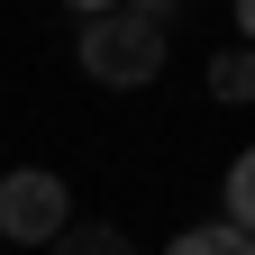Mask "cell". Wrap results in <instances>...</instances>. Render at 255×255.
<instances>
[{
	"mask_svg": "<svg viewBox=\"0 0 255 255\" xmlns=\"http://www.w3.org/2000/svg\"><path fill=\"white\" fill-rule=\"evenodd\" d=\"M164 55H173V27H164V18H146L137 0L91 9V18H82V37H73V64H82L101 91H146L155 73H164Z\"/></svg>",
	"mask_w": 255,
	"mask_h": 255,
	"instance_id": "obj_1",
	"label": "cell"
},
{
	"mask_svg": "<svg viewBox=\"0 0 255 255\" xmlns=\"http://www.w3.org/2000/svg\"><path fill=\"white\" fill-rule=\"evenodd\" d=\"M64 228H73V191H64V173L46 164H0V237L9 246H55Z\"/></svg>",
	"mask_w": 255,
	"mask_h": 255,
	"instance_id": "obj_2",
	"label": "cell"
},
{
	"mask_svg": "<svg viewBox=\"0 0 255 255\" xmlns=\"http://www.w3.org/2000/svg\"><path fill=\"white\" fill-rule=\"evenodd\" d=\"M210 101H255V46H219L210 55Z\"/></svg>",
	"mask_w": 255,
	"mask_h": 255,
	"instance_id": "obj_3",
	"label": "cell"
},
{
	"mask_svg": "<svg viewBox=\"0 0 255 255\" xmlns=\"http://www.w3.org/2000/svg\"><path fill=\"white\" fill-rule=\"evenodd\" d=\"M46 255H137V246H128V228H110V219H73Z\"/></svg>",
	"mask_w": 255,
	"mask_h": 255,
	"instance_id": "obj_4",
	"label": "cell"
},
{
	"mask_svg": "<svg viewBox=\"0 0 255 255\" xmlns=\"http://www.w3.org/2000/svg\"><path fill=\"white\" fill-rule=\"evenodd\" d=\"M164 255H255V237L237 228V219H210V228H182Z\"/></svg>",
	"mask_w": 255,
	"mask_h": 255,
	"instance_id": "obj_5",
	"label": "cell"
},
{
	"mask_svg": "<svg viewBox=\"0 0 255 255\" xmlns=\"http://www.w3.org/2000/svg\"><path fill=\"white\" fill-rule=\"evenodd\" d=\"M219 201H228V219H237V228L255 237V146H246L237 164H228V182H219Z\"/></svg>",
	"mask_w": 255,
	"mask_h": 255,
	"instance_id": "obj_6",
	"label": "cell"
},
{
	"mask_svg": "<svg viewBox=\"0 0 255 255\" xmlns=\"http://www.w3.org/2000/svg\"><path fill=\"white\" fill-rule=\"evenodd\" d=\"M137 9H146V18H164V27H173V9H182V0H137Z\"/></svg>",
	"mask_w": 255,
	"mask_h": 255,
	"instance_id": "obj_7",
	"label": "cell"
},
{
	"mask_svg": "<svg viewBox=\"0 0 255 255\" xmlns=\"http://www.w3.org/2000/svg\"><path fill=\"white\" fill-rule=\"evenodd\" d=\"M237 37H246V46H255V0H237Z\"/></svg>",
	"mask_w": 255,
	"mask_h": 255,
	"instance_id": "obj_8",
	"label": "cell"
},
{
	"mask_svg": "<svg viewBox=\"0 0 255 255\" xmlns=\"http://www.w3.org/2000/svg\"><path fill=\"white\" fill-rule=\"evenodd\" d=\"M64 9H73V18H91V9H119V0H64Z\"/></svg>",
	"mask_w": 255,
	"mask_h": 255,
	"instance_id": "obj_9",
	"label": "cell"
}]
</instances>
